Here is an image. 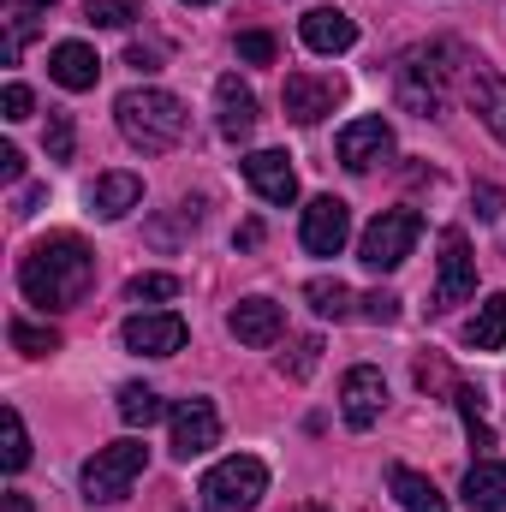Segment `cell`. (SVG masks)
I'll use <instances>...</instances> for the list:
<instances>
[{
  "instance_id": "7402d4cb",
  "label": "cell",
  "mask_w": 506,
  "mask_h": 512,
  "mask_svg": "<svg viewBox=\"0 0 506 512\" xmlns=\"http://www.w3.org/2000/svg\"><path fill=\"white\" fill-rule=\"evenodd\" d=\"M387 483H393V501L405 512H447V495H441L423 471H411V465H393Z\"/></svg>"
},
{
  "instance_id": "ffe728a7",
  "label": "cell",
  "mask_w": 506,
  "mask_h": 512,
  "mask_svg": "<svg viewBox=\"0 0 506 512\" xmlns=\"http://www.w3.org/2000/svg\"><path fill=\"white\" fill-rule=\"evenodd\" d=\"M471 108L495 131V143H506V78L495 66H471Z\"/></svg>"
},
{
  "instance_id": "d590c367",
  "label": "cell",
  "mask_w": 506,
  "mask_h": 512,
  "mask_svg": "<svg viewBox=\"0 0 506 512\" xmlns=\"http://www.w3.org/2000/svg\"><path fill=\"white\" fill-rule=\"evenodd\" d=\"M0 173H6V179H24V155H18L12 143H0Z\"/></svg>"
},
{
  "instance_id": "9c48e42d",
  "label": "cell",
  "mask_w": 506,
  "mask_h": 512,
  "mask_svg": "<svg viewBox=\"0 0 506 512\" xmlns=\"http://www.w3.org/2000/svg\"><path fill=\"white\" fill-rule=\"evenodd\" d=\"M298 239H304L310 256H340L346 239H352V209L340 197H310V209L298 221Z\"/></svg>"
},
{
  "instance_id": "484cf974",
  "label": "cell",
  "mask_w": 506,
  "mask_h": 512,
  "mask_svg": "<svg viewBox=\"0 0 506 512\" xmlns=\"http://www.w3.org/2000/svg\"><path fill=\"white\" fill-rule=\"evenodd\" d=\"M304 304H310L316 316H346V310H352V292H346V280H328V274H316V280L304 286Z\"/></svg>"
},
{
  "instance_id": "277c9868",
  "label": "cell",
  "mask_w": 506,
  "mask_h": 512,
  "mask_svg": "<svg viewBox=\"0 0 506 512\" xmlns=\"http://www.w3.org/2000/svg\"><path fill=\"white\" fill-rule=\"evenodd\" d=\"M197 495H203L209 512H251L256 501L268 495V465L251 459V453H233V459H221V465L197 483Z\"/></svg>"
},
{
  "instance_id": "d6a6232c",
  "label": "cell",
  "mask_w": 506,
  "mask_h": 512,
  "mask_svg": "<svg viewBox=\"0 0 506 512\" xmlns=\"http://www.w3.org/2000/svg\"><path fill=\"white\" fill-rule=\"evenodd\" d=\"M48 161H72V120L48 114Z\"/></svg>"
},
{
  "instance_id": "f546056e",
  "label": "cell",
  "mask_w": 506,
  "mask_h": 512,
  "mask_svg": "<svg viewBox=\"0 0 506 512\" xmlns=\"http://www.w3.org/2000/svg\"><path fill=\"white\" fill-rule=\"evenodd\" d=\"M316 364H322V340H316V334H304V340L292 346V358H280V376H292V382H304V376H310Z\"/></svg>"
},
{
  "instance_id": "cb8c5ba5",
  "label": "cell",
  "mask_w": 506,
  "mask_h": 512,
  "mask_svg": "<svg viewBox=\"0 0 506 512\" xmlns=\"http://www.w3.org/2000/svg\"><path fill=\"white\" fill-rule=\"evenodd\" d=\"M0 429H6V441H0V465L18 477V471L30 465V435H24V417H18V405H6V411H0Z\"/></svg>"
},
{
  "instance_id": "3957f363",
  "label": "cell",
  "mask_w": 506,
  "mask_h": 512,
  "mask_svg": "<svg viewBox=\"0 0 506 512\" xmlns=\"http://www.w3.org/2000/svg\"><path fill=\"white\" fill-rule=\"evenodd\" d=\"M453 48L447 42H423V48H405L399 66H393V96L405 114L417 120H435L447 108V78H453Z\"/></svg>"
},
{
  "instance_id": "ba28073f",
  "label": "cell",
  "mask_w": 506,
  "mask_h": 512,
  "mask_svg": "<svg viewBox=\"0 0 506 512\" xmlns=\"http://www.w3.org/2000/svg\"><path fill=\"white\" fill-rule=\"evenodd\" d=\"M185 316L179 310H137L126 328H120V340H126V352L137 358H173L179 346H185Z\"/></svg>"
},
{
  "instance_id": "e575fe53",
  "label": "cell",
  "mask_w": 506,
  "mask_h": 512,
  "mask_svg": "<svg viewBox=\"0 0 506 512\" xmlns=\"http://www.w3.org/2000/svg\"><path fill=\"white\" fill-rule=\"evenodd\" d=\"M471 203H477V215H483V221H501V215H506V191H501V185H477V191H471Z\"/></svg>"
},
{
  "instance_id": "7a4b0ae2",
  "label": "cell",
  "mask_w": 506,
  "mask_h": 512,
  "mask_svg": "<svg viewBox=\"0 0 506 512\" xmlns=\"http://www.w3.org/2000/svg\"><path fill=\"white\" fill-rule=\"evenodd\" d=\"M114 120H120V137H126L131 149H143V155L179 149V143H185V126H191L185 102H179L173 90H155V84L126 90V96L114 102Z\"/></svg>"
},
{
  "instance_id": "6da1fadb",
  "label": "cell",
  "mask_w": 506,
  "mask_h": 512,
  "mask_svg": "<svg viewBox=\"0 0 506 512\" xmlns=\"http://www.w3.org/2000/svg\"><path fill=\"white\" fill-rule=\"evenodd\" d=\"M18 286L36 310H72L96 286V251L78 233H48L36 251L18 262Z\"/></svg>"
},
{
  "instance_id": "d4e9b609",
  "label": "cell",
  "mask_w": 506,
  "mask_h": 512,
  "mask_svg": "<svg viewBox=\"0 0 506 512\" xmlns=\"http://www.w3.org/2000/svg\"><path fill=\"white\" fill-rule=\"evenodd\" d=\"M120 417H126L131 429H149V423L161 417V393L143 387V382H126L120 387Z\"/></svg>"
},
{
  "instance_id": "4316f807",
  "label": "cell",
  "mask_w": 506,
  "mask_h": 512,
  "mask_svg": "<svg viewBox=\"0 0 506 512\" xmlns=\"http://www.w3.org/2000/svg\"><path fill=\"white\" fill-rule=\"evenodd\" d=\"M84 18L102 30H131L143 18V0H84Z\"/></svg>"
},
{
  "instance_id": "f1b7e54d",
  "label": "cell",
  "mask_w": 506,
  "mask_h": 512,
  "mask_svg": "<svg viewBox=\"0 0 506 512\" xmlns=\"http://www.w3.org/2000/svg\"><path fill=\"white\" fill-rule=\"evenodd\" d=\"M131 304H161V298H179V274H131L126 280Z\"/></svg>"
},
{
  "instance_id": "ac0fdd59",
  "label": "cell",
  "mask_w": 506,
  "mask_h": 512,
  "mask_svg": "<svg viewBox=\"0 0 506 512\" xmlns=\"http://www.w3.org/2000/svg\"><path fill=\"white\" fill-rule=\"evenodd\" d=\"M48 78H54L60 90H96L102 60H96L90 42H54V48H48Z\"/></svg>"
},
{
  "instance_id": "1f68e13d",
  "label": "cell",
  "mask_w": 506,
  "mask_h": 512,
  "mask_svg": "<svg viewBox=\"0 0 506 512\" xmlns=\"http://www.w3.org/2000/svg\"><path fill=\"white\" fill-rule=\"evenodd\" d=\"M30 108H36V96H30V90H24L18 78H12V84L0 90V114H6L12 126H18V120H30Z\"/></svg>"
},
{
  "instance_id": "83f0119b",
  "label": "cell",
  "mask_w": 506,
  "mask_h": 512,
  "mask_svg": "<svg viewBox=\"0 0 506 512\" xmlns=\"http://www.w3.org/2000/svg\"><path fill=\"white\" fill-rule=\"evenodd\" d=\"M12 346L24 352V358H48V352H60V328H42V322H12Z\"/></svg>"
},
{
  "instance_id": "5b68a950",
  "label": "cell",
  "mask_w": 506,
  "mask_h": 512,
  "mask_svg": "<svg viewBox=\"0 0 506 512\" xmlns=\"http://www.w3.org/2000/svg\"><path fill=\"white\" fill-rule=\"evenodd\" d=\"M143 465H149V447L143 441H114V447H96L90 459H84V501H126L131 483L143 477Z\"/></svg>"
},
{
  "instance_id": "8d00e7d4",
  "label": "cell",
  "mask_w": 506,
  "mask_h": 512,
  "mask_svg": "<svg viewBox=\"0 0 506 512\" xmlns=\"http://www.w3.org/2000/svg\"><path fill=\"white\" fill-rule=\"evenodd\" d=\"M155 60H161L155 48H131L126 54V66H137V72H155Z\"/></svg>"
},
{
  "instance_id": "d6986e66",
  "label": "cell",
  "mask_w": 506,
  "mask_h": 512,
  "mask_svg": "<svg viewBox=\"0 0 506 512\" xmlns=\"http://www.w3.org/2000/svg\"><path fill=\"white\" fill-rule=\"evenodd\" d=\"M137 203H143V179L137 173H102L90 185V215H102V221H126Z\"/></svg>"
},
{
  "instance_id": "74e56055",
  "label": "cell",
  "mask_w": 506,
  "mask_h": 512,
  "mask_svg": "<svg viewBox=\"0 0 506 512\" xmlns=\"http://www.w3.org/2000/svg\"><path fill=\"white\" fill-rule=\"evenodd\" d=\"M36 203H42V191H36V185H24V191H18V209H12V215H36Z\"/></svg>"
},
{
  "instance_id": "f35d334b",
  "label": "cell",
  "mask_w": 506,
  "mask_h": 512,
  "mask_svg": "<svg viewBox=\"0 0 506 512\" xmlns=\"http://www.w3.org/2000/svg\"><path fill=\"white\" fill-rule=\"evenodd\" d=\"M0 512H30V495H0Z\"/></svg>"
},
{
  "instance_id": "30bf717a",
  "label": "cell",
  "mask_w": 506,
  "mask_h": 512,
  "mask_svg": "<svg viewBox=\"0 0 506 512\" xmlns=\"http://www.w3.org/2000/svg\"><path fill=\"white\" fill-rule=\"evenodd\" d=\"M477 292V256H471V239L459 233V227H447L441 233V274H435V304L441 310H453V304H465Z\"/></svg>"
},
{
  "instance_id": "52a82bcc",
  "label": "cell",
  "mask_w": 506,
  "mask_h": 512,
  "mask_svg": "<svg viewBox=\"0 0 506 512\" xmlns=\"http://www.w3.org/2000/svg\"><path fill=\"white\" fill-rule=\"evenodd\" d=\"M340 96H346V84H340L334 72H286L280 108H286V120L316 126V120H328V114L340 108Z\"/></svg>"
},
{
  "instance_id": "44dd1931",
  "label": "cell",
  "mask_w": 506,
  "mask_h": 512,
  "mask_svg": "<svg viewBox=\"0 0 506 512\" xmlns=\"http://www.w3.org/2000/svg\"><path fill=\"white\" fill-rule=\"evenodd\" d=\"M465 507L506 512V459H477L465 471Z\"/></svg>"
},
{
  "instance_id": "5bb4252c",
  "label": "cell",
  "mask_w": 506,
  "mask_h": 512,
  "mask_svg": "<svg viewBox=\"0 0 506 512\" xmlns=\"http://www.w3.org/2000/svg\"><path fill=\"white\" fill-rule=\"evenodd\" d=\"M334 149H340V167L370 173L381 155H393V126H387L381 114H364V120H352V126L334 137Z\"/></svg>"
},
{
  "instance_id": "60d3db41",
  "label": "cell",
  "mask_w": 506,
  "mask_h": 512,
  "mask_svg": "<svg viewBox=\"0 0 506 512\" xmlns=\"http://www.w3.org/2000/svg\"><path fill=\"white\" fill-rule=\"evenodd\" d=\"M185 6H209V0H185Z\"/></svg>"
},
{
  "instance_id": "b9f144b4",
  "label": "cell",
  "mask_w": 506,
  "mask_h": 512,
  "mask_svg": "<svg viewBox=\"0 0 506 512\" xmlns=\"http://www.w3.org/2000/svg\"><path fill=\"white\" fill-rule=\"evenodd\" d=\"M316 512H322V507H316Z\"/></svg>"
},
{
  "instance_id": "9a60e30c",
  "label": "cell",
  "mask_w": 506,
  "mask_h": 512,
  "mask_svg": "<svg viewBox=\"0 0 506 512\" xmlns=\"http://www.w3.org/2000/svg\"><path fill=\"white\" fill-rule=\"evenodd\" d=\"M298 36H304L310 54H346V48L358 42V24H352L340 6H310V12L298 18Z\"/></svg>"
},
{
  "instance_id": "8fae6325",
  "label": "cell",
  "mask_w": 506,
  "mask_h": 512,
  "mask_svg": "<svg viewBox=\"0 0 506 512\" xmlns=\"http://www.w3.org/2000/svg\"><path fill=\"white\" fill-rule=\"evenodd\" d=\"M221 441V411L209 399H179L173 405V459H203Z\"/></svg>"
},
{
  "instance_id": "836d02e7",
  "label": "cell",
  "mask_w": 506,
  "mask_h": 512,
  "mask_svg": "<svg viewBox=\"0 0 506 512\" xmlns=\"http://www.w3.org/2000/svg\"><path fill=\"white\" fill-rule=\"evenodd\" d=\"M239 54H245L251 66H268V60H274V36H268V30H245V36H239Z\"/></svg>"
},
{
  "instance_id": "ab89813d",
  "label": "cell",
  "mask_w": 506,
  "mask_h": 512,
  "mask_svg": "<svg viewBox=\"0 0 506 512\" xmlns=\"http://www.w3.org/2000/svg\"><path fill=\"white\" fill-rule=\"evenodd\" d=\"M18 6H24V12H42V6H54V0H18Z\"/></svg>"
},
{
  "instance_id": "4fadbf2b",
  "label": "cell",
  "mask_w": 506,
  "mask_h": 512,
  "mask_svg": "<svg viewBox=\"0 0 506 512\" xmlns=\"http://www.w3.org/2000/svg\"><path fill=\"white\" fill-rule=\"evenodd\" d=\"M245 185H251L262 203H274V209H286L292 197H298V173H292V161H286V149H251L245 161Z\"/></svg>"
},
{
  "instance_id": "8992f818",
  "label": "cell",
  "mask_w": 506,
  "mask_h": 512,
  "mask_svg": "<svg viewBox=\"0 0 506 512\" xmlns=\"http://www.w3.org/2000/svg\"><path fill=\"white\" fill-rule=\"evenodd\" d=\"M417 233H423V215L417 209H381L376 221L364 227V239H358V262L376 268V274H393L411 256Z\"/></svg>"
},
{
  "instance_id": "e0dca14e",
  "label": "cell",
  "mask_w": 506,
  "mask_h": 512,
  "mask_svg": "<svg viewBox=\"0 0 506 512\" xmlns=\"http://www.w3.org/2000/svg\"><path fill=\"white\" fill-rule=\"evenodd\" d=\"M227 328H233V340H239V346H274V340H280V328H286V316H280V304H274V298H245V304H233V310H227Z\"/></svg>"
},
{
  "instance_id": "7c38bea8",
  "label": "cell",
  "mask_w": 506,
  "mask_h": 512,
  "mask_svg": "<svg viewBox=\"0 0 506 512\" xmlns=\"http://www.w3.org/2000/svg\"><path fill=\"white\" fill-rule=\"evenodd\" d=\"M381 411H387V376H381L376 364L346 370V382H340V417L352 429H370V423H381Z\"/></svg>"
},
{
  "instance_id": "4dcf8cb0",
  "label": "cell",
  "mask_w": 506,
  "mask_h": 512,
  "mask_svg": "<svg viewBox=\"0 0 506 512\" xmlns=\"http://www.w3.org/2000/svg\"><path fill=\"white\" fill-rule=\"evenodd\" d=\"M358 316L387 328V322H399V298L393 292H370V298H358Z\"/></svg>"
},
{
  "instance_id": "603a6c76",
  "label": "cell",
  "mask_w": 506,
  "mask_h": 512,
  "mask_svg": "<svg viewBox=\"0 0 506 512\" xmlns=\"http://www.w3.org/2000/svg\"><path fill=\"white\" fill-rule=\"evenodd\" d=\"M465 346H477V352H501L506 346V292H495V298L465 322Z\"/></svg>"
},
{
  "instance_id": "2e32d148",
  "label": "cell",
  "mask_w": 506,
  "mask_h": 512,
  "mask_svg": "<svg viewBox=\"0 0 506 512\" xmlns=\"http://www.w3.org/2000/svg\"><path fill=\"white\" fill-rule=\"evenodd\" d=\"M215 126H221L227 143H245L256 131V96H251V84H239L233 72L215 84Z\"/></svg>"
}]
</instances>
